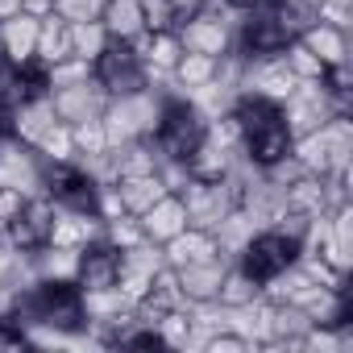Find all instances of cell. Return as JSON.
<instances>
[{
	"mask_svg": "<svg viewBox=\"0 0 353 353\" xmlns=\"http://www.w3.org/2000/svg\"><path fill=\"white\" fill-rule=\"evenodd\" d=\"M0 63H5V59H0Z\"/></svg>",
	"mask_w": 353,
	"mask_h": 353,
	"instance_id": "cell-38",
	"label": "cell"
},
{
	"mask_svg": "<svg viewBox=\"0 0 353 353\" xmlns=\"http://www.w3.org/2000/svg\"><path fill=\"white\" fill-rule=\"evenodd\" d=\"M279 108H283V117H287L291 137H299V133L320 129V125L332 121V117H349V92H332L324 79H299L295 92H291Z\"/></svg>",
	"mask_w": 353,
	"mask_h": 353,
	"instance_id": "cell-6",
	"label": "cell"
},
{
	"mask_svg": "<svg viewBox=\"0 0 353 353\" xmlns=\"http://www.w3.org/2000/svg\"><path fill=\"white\" fill-rule=\"evenodd\" d=\"M170 5H174V13H179V17H188V13L204 9V0H170Z\"/></svg>",
	"mask_w": 353,
	"mask_h": 353,
	"instance_id": "cell-37",
	"label": "cell"
},
{
	"mask_svg": "<svg viewBox=\"0 0 353 353\" xmlns=\"http://www.w3.org/2000/svg\"><path fill=\"white\" fill-rule=\"evenodd\" d=\"M141 233H145V241H154V245H166L170 237H179L183 229H188V208H183V200H179V192H166V196H158L141 216Z\"/></svg>",
	"mask_w": 353,
	"mask_h": 353,
	"instance_id": "cell-13",
	"label": "cell"
},
{
	"mask_svg": "<svg viewBox=\"0 0 353 353\" xmlns=\"http://www.w3.org/2000/svg\"><path fill=\"white\" fill-rule=\"evenodd\" d=\"M21 200H26V192H17V188H0V229H5V225L21 212Z\"/></svg>",
	"mask_w": 353,
	"mask_h": 353,
	"instance_id": "cell-34",
	"label": "cell"
},
{
	"mask_svg": "<svg viewBox=\"0 0 353 353\" xmlns=\"http://www.w3.org/2000/svg\"><path fill=\"white\" fill-rule=\"evenodd\" d=\"M216 71H221V59H212V54H196V50H183V59L174 63V71H170V88L188 96V92L212 83Z\"/></svg>",
	"mask_w": 353,
	"mask_h": 353,
	"instance_id": "cell-22",
	"label": "cell"
},
{
	"mask_svg": "<svg viewBox=\"0 0 353 353\" xmlns=\"http://www.w3.org/2000/svg\"><path fill=\"white\" fill-rule=\"evenodd\" d=\"M104 237H108V241H112L117 250H129V245L145 241V233H141V221H137L133 212H121V216L104 221Z\"/></svg>",
	"mask_w": 353,
	"mask_h": 353,
	"instance_id": "cell-31",
	"label": "cell"
},
{
	"mask_svg": "<svg viewBox=\"0 0 353 353\" xmlns=\"http://www.w3.org/2000/svg\"><path fill=\"white\" fill-rule=\"evenodd\" d=\"M117 274H121V250L108 241V237H96L79 250V262H75V283L83 295H96V291H112L117 287Z\"/></svg>",
	"mask_w": 353,
	"mask_h": 353,
	"instance_id": "cell-10",
	"label": "cell"
},
{
	"mask_svg": "<svg viewBox=\"0 0 353 353\" xmlns=\"http://www.w3.org/2000/svg\"><path fill=\"white\" fill-rule=\"evenodd\" d=\"M291 154L299 158V166L307 174H328L349 166L353 158V117H332L312 133H299L291 141Z\"/></svg>",
	"mask_w": 353,
	"mask_h": 353,
	"instance_id": "cell-5",
	"label": "cell"
},
{
	"mask_svg": "<svg viewBox=\"0 0 353 353\" xmlns=\"http://www.w3.org/2000/svg\"><path fill=\"white\" fill-rule=\"evenodd\" d=\"M46 162H67V158H75V137H71V125L67 121H54L46 133H42V141L34 145Z\"/></svg>",
	"mask_w": 353,
	"mask_h": 353,
	"instance_id": "cell-29",
	"label": "cell"
},
{
	"mask_svg": "<svg viewBox=\"0 0 353 353\" xmlns=\"http://www.w3.org/2000/svg\"><path fill=\"white\" fill-rule=\"evenodd\" d=\"M21 13H30V17H50L54 13V5H50V0H21Z\"/></svg>",
	"mask_w": 353,
	"mask_h": 353,
	"instance_id": "cell-36",
	"label": "cell"
},
{
	"mask_svg": "<svg viewBox=\"0 0 353 353\" xmlns=\"http://www.w3.org/2000/svg\"><path fill=\"white\" fill-rule=\"evenodd\" d=\"M108 42H112V38H108V30L100 26V17H96V21H71V54H75V59H88V63H92Z\"/></svg>",
	"mask_w": 353,
	"mask_h": 353,
	"instance_id": "cell-27",
	"label": "cell"
},
{
	"mask_svg": "<svg viewBox=\"0 0 353 353\" xmlns=\"http://www.w3.org/2000/svg\"><path fill=\"white\" fill-rule=\"evenodd\" d=\"M233 121H237V133H241V158L258 170L274 166L279 158L291 154V129H287V117L279 104L262 100V96H250V92H237L233 100Z\"/></svg>",
	"mask_w": 353,
	"mask_h": 353,
	"instance_id": "cell-2",
	"label": "cell"
},
{
	"mask_svg": "<svg viewBox=\"0 0 353 353\" xmlns=\"http://www.w3.org/2000/svg\"><path fill=\"white\" fill-rule=\"evenodd\" d=\"M283 63H287V71H291L295 79H320V75H324V63H320V59H316L299 38H291V42H287Z\"/></svg>",
	"mask_w": 353,
	"mask_h": 353,
	"instance_id": "cell-30",
	"label": "cell"
},
{
	"mask_svg": "<svg viewBox=\"0 0 353 353\" xmlns=\"http://www.w3.org/2000/svg\"><path fill=\"white\" fill-rule=\"evenodd\" d=\"M71 137H75V158L79 162H92L108 150V133H104V121L92 117V121H75L71 125Z\"/></svg>",
	"mask_w": 353,
	"mask_h": 353,
	"instance_id": "cell-28",
	"label": "cell"
},
{
	"mask_svg": "<svg viewBox=\"0 0 353 353\" xmlns=\"http://www.w3.org/2000/svg\"><path fill=\"white\" fill-rule=\"evenodd\" d=\"M5 137H13V104L9 96H0V141Z\"/></svg>",
	"mask_w": 353,
	"mask_h": 353,
	"instance_id": "cell-35",
	"label": "cell"
},
{
	"mask_svg": "<svg viewBox=\"0 0 353 353\" xmlns=\"http://www.w3.org/2000/svg\"><path fill=\"white\" fill-rule=\"evenodd\" d=\"M63 59H71V21H63L59 13H50L38 26V63L54 67Z\"/></svg>",
	"mask_w": 353,
	"mask_h": 353,
	"instance_id": "cell-24",
	"label": "cell"
},
{
	"mask_svg": "<svg viewBox=\"0 0 353 353\" xmlns=\"http://www.w3.org/2000/svg\"><path fill=\"white\" fill-rule=\"evenodd\" d=\"M283 212H299V216H324L328 212V188H324V174H299L295 183L283 188Z\"/></svg>",
	"mask_w": 353,
	"mask_h": 353,
	"instance_id": "cell-18",
	"label": "cell"
},
{
	"mask_svg": "<svg viewBox=\"0 0 353 353\" xmlns=\"http://www.w3.org/2000/svg\"><path fill=\"white\" fill-rule=\"evenodd\" d=\"M75 262H79V250H63V245H42V250H34V270H38V279H75Z\"/></svg>",
	"mask_w": 353,
	"mask_h": 353,
	"instance_id": "cell-26",
	"label": "cell"
},
{
	"mask_svg": "<svg viewBox=\"0 0 353 353\" xmlns=\"http://www.w3.org/2000/svg\"><path fill=\"white\" fill-rule=\"evenodd\" d=\"M42 179V154L17 137L0 141V188H17V192H38Z\"/></svg>",
	"mask_w": 353,
	"mask_h": 353,
	"instance_id": "cell-11",
	"label": "cell"
},
{
	"mask_svg": "<svg viewBox=\"0 0 353 353\" xmlns=\"http://www.w3.org/2000/svg\"><path fill=\"white\" fill-rule=\"evenodd\" d=\"M50 5H54V13L63 21H96L104 0H50Z\"/></svg>",
	"mask_w": 353,
	"mask_h": 353,
	"instance_id": "cell-33",
	"label": "cell"
},
{
	"mask_svg": "<svg viewBox=\"0 0 353 353\" xmlns=\"http://www.w3.org/2000/svg\"><path fill=\"white\" fill-rule=\"evenodd\" d=\"M92 79L108 92V100L137 96V92L150 88L145 63H141V54H137L129 42H108V46L92 59Z\"/></svg>",
	"mask_w": 353,
	"mask_h": 353,
	"instance_id": "cell-7",
	"label": "cell"
},
{
	"mask_svg": "<svg viewBox=\"0 0 353 353\" xmlns=\"http://www.w3.org/2000/svg\"><path fill=\"white\" fill-rule=\"evenodd\" d=\"M59 121L50 96H38V100H26V104H13V137L26 141V145H38L42 133Z\"/></svg>",
	"mask_w": 353,
	"mask_h": 353,
	"instance_id": "cell-21",
	"label": "cell"
},
{
	"mask_svg": "<svg viewBox=\"0 0 353 353\" xmlns=\"http://www.w3.org/2000/svg\"><path fill=\"white\" fill-rule=\"evenodd\" d=\"M174 34H179L183 50H196V54H229L233 50V30L229 21L216 13V9H196L188 17H179V26H174Z\"/></svg>",
	"mask_w": 353,
	"mask_h": 353,
	"instance_id": "cell-9",
	"label": "cell"
},
{
	"mask_svg": "<svg viewBox=\"0 0 353 353\" xmlns=\"http://www.w3.org/2000/svg\"><path fill=\"white\" fill-rule=\"evenodd\" d=\"M38 17L30 13H13L0 21V59H5L9 67H21L30 59H38Z\"/></svg>",
	"mask_w": 353,
	"mask_h": 353,
	"instance_id": "cell-14",
	"label": "cell"
},
{
	"mask_svg": "<svg viewBox=\"0 0 353 353\" xmlns=\"http://www.w3.org/2000/svg\"><path fill=\"white\" fill-rule=\"evenodd\" d=\"M299 42H303L324 67L349 63V30H336V26H328V21H312V26L299 34Z\"/></svg>",
	"mask_w": 353,
	"mask_h": 353,
	"instance_id": "cell-20",
	"label": "cell"
},
{
	"mask_svg": "<svg viewBox=\"0 0 353 353\" xmlns=\"http://www.w3.org/2000/svg\"><path fill=\"white\" fill-rule=\"evenodd\" d=\"M79 79H92V63L88 59H63L50 67V88H67V83H79Z\"/></svg>",
	"mask_w": 353,
	"mask_h": 353,
	"instance_id": "cell-32",
	"label": "cell"
},
{
	"mask_svg": "<svg viewBox=\"0 0 353 353\" xmlns=\"http://www.w3.org/2000/svg\"><path fill=\"white\" fill-rule=\"evenodd\" d=\"M233 258H204V262H188V266H174L179 274V287H183V299L188 303H200V299H216V287L225 279V266Z\"/></svg>",
	"mask_w": 353,
	"mask_h": 353,
	"instance_id": "cell-15",
	"label": "cell"
},
{
	"mask_svg": "<svg viewBox=\"0 0 353 353\" xmlns=\"http://www.w3.org/2000/svg\"><path fill=\"white\" fill-rule=\"evenodd\" d=\"M104 237V221L96 212H71V208H59L54 216V229H50V241L46 245H63V250H83L88 241Z\"/></svg>",
	"mask_w": 353,
	"mask_h": 353,
	"instance_id": "cell-16",
	"label": "cell"
},
{
	"mask_svg": "<svg viewBox=\"0 0 353 353\" xmlns=\"http://www.w3.org/2000/svg\"><path fill=\"white\" fill-rule=\"evenodd\" d=\"M100 26L108 30L112 42H133L137 34H145V9H141V0H104Z\"/></svg>",
	"mask_w": 353,
	"mask_h": 353,
	"instance_id": "cell-19",
	"label": "cell"
},
{
	"mask_svg": "<svg viewBox=\"0 0 353 353\" xmlns=\"http://www.w3.org/2000/svg\"><path fill=\"white\" fill-rule=\"evenodd\" d=\"M50 104H54L59 121L75 125V121L100 117L108 108V92L96 79H79V83H67V88H50Z\"/></svg>",
	"mask_w": 353,
	"mask_h": 353,
	"instance_id": "cell-12",
	"label": "cell"
},
{
	"mask_svg": "<svg viewBox=\"0 0 353 353\" xmlns=\"http://www.w3.org/2000/svg\"><path fill=\"white\" fill-rule=\"evenodd\" d=\"M5 316L21 320L30 332H59V336L88 332V299L75 279H34L30 287L17 291Z\"/></svg>",
	"mask_w": 353,
	"mask_h": 353,
	"instance_id": "cell-1",
	"label": "cell"
},
{
	"mask_svg": "<svg viewBox=\"0 0 353 353\" xmlns=\"http://www.w3.org/2000/svg\"><path fill=\"white\" fill-rule=\"evenodd\" d=\"M150 137H154V145H158L162 158L188 162L204 145V137H208V112L192 96H183V92H166Z\"/></svg>",
	"mask_w": 353,
	"mask_h": 353,
	"instance_id": "cell-3",
	"label": "cell"
},
{
	"mask_svg": "<svg viewBox=\"0 0 353 353\" xmlns=\"http://www.w3.org/2000/svg\"><path fill=\"white\" fill-rule=\"evenodd\" d=\"M233 262H237L258 287H266L270 279H279L283 270H291V266L299 262V237L283 233L279 225L254 229V233L245 237V245L233 254Z\"/></svg>",
	"mask_w": 353,
	"mask_h": 353,
	"instance_id": "cell-4",
	"label": "cell"
},
{
	"mask_svg": "<svg viewBox=\"0 0 353 353\" xmlns=\"http://www.w3.org/2000/svg\"><path fill=\"white\" fill-rule=\"evenodd\" d=\"M112 188H117L121 208H125V212H133V216H141L158 196H166V183L158 179V170H154V174H133V179H117Z\"/></svg>",
	"mask_w": 353,
	"mask_h": 353,
	"instance_id": "cell-23",
	"label": "cell"
},
{
	"mask_svg": "<svg viewBox=\"0 0 353 353\" xmlns=\"http://www.w3.org/2000/svg\"><path fill=\"white\" fill-rule=\"evenodd\" d=\"M225 250H221V241L208 233V229H183L179 237H170L166 245H162V258H166V266H188V262H204V258H221ZM229 258V254H225Z\"/></svg>",
	"mask_w": 353,
	"mask_h": 353,
	"instance_id": "cell-17",
	"label": "cell"
},
{
	"mask_svg": "<svg viewBox=\"0 0 353 353\" xmlns=\"http://www.w3.org/2000/svg\"><path fill=\"white\" fill-rule=\"evenodd\" d=\"M54 216H59V204H54L46 192H30V196L21 200V212H17L5 229H0V233L9 237V245H13V250L34 254V250H42V245L50 241Z\"/></svg>",
	"mask_w": 353,
	"mask_h": 353,
	"instance_id": "cell-8",
	"label": "cell"
},
{
	"mask_svg": "<svg viewBox=\"0 0 353 353\" xmlns=\"http://www.w3.org/2000/svg\"><path fill=\"white\" fill-rule=\"evenodd\" d=\"M262 295V287L237 266V262H229L225 266V279H221V287H216V303L221 307H245L250 299H258Z\"/></svg>",
	"mask_w": 353,
	"mask_h": 353,
	"instance_id": "cell-25",
	"label": "cell"
}]
</instances>
